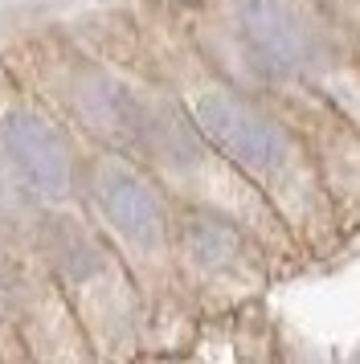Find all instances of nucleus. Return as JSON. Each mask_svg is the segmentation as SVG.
Listing matches in <instances>:
<instances>
[{
	"label": "nucleus",
	"instance_id": "obj_9",
	"mask_svg": "<svg viewBox=\"0 0 360 364\" xmlns=\"http://www.w3.org/2000/svg\"><path fill=\"white\" fill-rule=\"evenodd\" d=\"M13 299V270H9V258L0 254V303Z\"/></svg>",
	"mask_w": 360,
	"mask_h": 364
},
{
	"label": "nucleus",
	"instance_id": "obj_2",
	"mask_svg": "<svg viewBox=\"0 0 360 364\" xmlns=\"http://www.w3.org/2000/svg\"><path fill=\"white\" fill-rule=\"evenodd\" d=\"M193 119L205 144L221 151L226 160L238 168L254 172V176H270L287 164L291 156V139L275 119L258 111L254 102H245L233 90H205L193 102Z\"/></svg>",
	"mask_w": 360,
	"mask_h": 364
},
{
	"label": "nucleus",
	"instance_id": "obj_5",
	"mask_svg": "<svg viewBox=\"0 0 360 364\" xmlns=\"http://www.w3.org/2000/svg\"><path fill=\"white\" fill-rule=\"evenodd\" d=\"M74 111L78 119L115 144H135L139 148V123H144V102L131 95L123 82L107 74H86L74 90Z\"/></svg>",
	"mask_w": 360,
	"mask_h": 364
},
{
	"label": "nucleus",
	"instance_id": "obj_6",
	"mask_svg": "<svg viewBox=\"0 0 360 364\" xmlns=\"http://www.w3.org/2000/svg\"><path fill=\"white\" fill-rule=\"evenodd\" d=\"M139 148H147L168 168H193L205 151V135L172 102H144V123H139Z\"/></svg>",
	"mask_w": 360,
	"mask_h": 364
},
{
	"label": "nucleus",
	"instance_id": "obj_3",
	"mask_svg": "<svg viewBox=\"0 0 360 364\" xmlns=\"http://www.w3.org/2000/svg\"><path fill=\"white\" fill-rule=\"evenodd\" d=\"M238 29L250 62L270 78H295L319 62V33L291 0H238Z\"/></svg>",
	"mask_w": 360,
	"mask_h": 364
},
{
	"label": "nucleus",
	"instance_id": "obj_1",
	"mask_svg": "<svg viewBox=\"0 0 360 364\" xmlns=\"http://www.w3.org/2000/svg\"><path fill=\"white\" fill-rule=\"evenodd\" d=\"M0 164L16 184V193L62 205L74 193V156L62 132L29 107H16L0 119Z\"/></svg>",
	"mask_w": 360,
	"mask_h": 364
},
{
	"label": "nucleus",
	"instance_id": "obj_7",
	"mask_svg": "<svg viewBox=\"0 0 360 364\" xmlns=\"http://www.w3.org/2000/svg\"><path fill=\"white\" fill-rule=\"evenodd\" d=\"M184 250L205 270H229L242 258V233L226 217L209 213V209H193L184 217Z\"/></svg>",
	"mask_w": 360,
	"mask_h": 364
},
{
	"label": "nucleus",
	"instance_id": "obj_4",
	"mask_svg": "<svg viewBox=\"0 0 360 364\" xmlns=\"http://www.w3.org/2000/svg\"><path fill=\"white\" fill-rule=\"evenodd\" d=\"M90 197L102 221L111 225L123 242L131 246H160L168 233V209H164L160 188L144 176L139 168L123 164V160H107L95 168L90 176Z\"/></svg>",
	"mask_w": 360,
	"mask_h": 364
},
{
	"label": "nucleus",
	"instance_id": "obj_8",
	"mask_svg": "<svg viewBox=\"0 0 360 364\" xmlns=\"http://www.w3.org/2000/svg\"><path fill=\"white\" fill-rule=\"evenodd\" d=\"M49 246V262L53 270L62 274L65 282H86V279H98L102 270H107V250L98 237L74 225V221H58L53 233L46 237Z\"/></svg>",
	"mask_w": 360,
	"mask_h": 364
}]
</instances>
